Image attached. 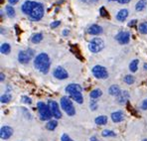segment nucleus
I'll use <instances>...</instances> for the list:
<instances>
[{"label":"nucleus","mask_w":147,"mask_h":141,"mask_svg":"<svg viewBox=\"0 0 147 141\" xmlns=\"http://www.w3.org/2000/svg\"><path fill=\"white\" fill-rule=\"evenodd\" d=\"M32 53H29L27 51H20L18 54V61L21 64H28L31 60Z\"/></svg>","instance_id":"nucleus-12"},{"label":"nucleus","mask_w":147,"mask_h":141,"mask_svg":"<svg viewBox=\"0 0 147 141\" xmlns=\"http://www.w3.org/2000/svg\"><path fill=\"white\" fill-rule=\"evenodd\" d=\"M42 40H43V34L42 33L34 34V35L32 36V38H31V42L34 43V44H38V43H40Z\"/></svg>","instance_id":"nucleus-23"},{"label":"nucleus","mask_w":147,"mask_h":141,"mask_svg":"<svg viewBox=\"0 0 147 141\" xmlns=\"http://www.w3.org/2000/svg\"><path fill=\"white\" fill-rule=\"evenodd\" d=\"M138 64H139V60L135 59V60L131 61V63L129 64V70H130V72L135 73L138 69Z\"/></svg>","instance_id":"nucleus-24"},{"label":"nucleus","mask_w":147,"mask_h":141,"mask_svg":"<svg viewBox=\"0 0 147 141\" xmlns=\"http://www.w3.org/2000/svg\"><path fill=\"white\" fill-rule=\"evenodd\" d=\"M143 141H147V139H144V140H143Z\"/></svg>","instance_id":"nucleus-46"},{"label":"nucleus","mask_w":147,"mask_h":141,"mask_svg":"<svg viewBox=\"0 0 147 141\" xmlns=\"http://www.w3.org/2000/svg\"><path fill=\"white\" fill-rule=\"evenodd\" d=\"M109 94L110 95H113V96H118V95L121 94V90H120V88L118 86L112 84V86L109 88Z\"/></svg>","instance_id":"nucleus-17"},{"label":"nucleus","mask_w":147,"mask_h":141,"mask_svg":"<svg viewBox=\"0 0 147 141\" xmlns=\"http://www.w3.org/2000/svg\"><path fill=\"white\" fill-rule=\"evenodd\" d=\"M131 0H118V2H119L120 4H126V3H129Z\"/></svg>","instance_id":"nucleus-39"},{"label":"nucleus","mask_w":147,"mask_h":141,"mask_svg":"<svg viewBox=\"0 0 147 141\" xmlns=\"http://www.w3.org/2000/svg\"><path fill=\"white\" fill-rule=\"evenodd\" d=\"M90 109H92V110H96V108H98V103H96V101H90Z\"/></svg>","instance_id":"nucleus-32"},{"label":"nucleus","mask_w":147,"mask_h":141,"mask_svg":"<svg viewBox=\"0 0 147 141\" xmlns=\"http://www.w3.org/2000/svg\"><path fill=\"white\" fill-rule=\"evenodd\" d=\"M83 90V88H82L80 84H70L67 86L66 88V92H68L69 94H71V92H82Z\"/></svg>","instance_id":"nucleus-15"},{"label":"nucleus","mask_w":147,"mask_h":141,"mask_svg":"<svg viewBox=\"0 0 147 141\" xmlns=\"http://www.w3.org/2000/svg\"><path fill=\"white\" fill-rule=\"evenodd\" d=\"M0 76H1V78H0V80H1V82H3V80L5 79V76H4V75H3V74H2V73L0 74Z\"/></svg>","instance_id":"nucleus-43"},{"label":"nucleus","mask_w":147,"mask_h":141,"mask_svg":"<svg viewBox=\"0 0 147 141\" xmlns=\"http://www.w3.org/2000/svg\"><path fill=\"white\" fill-rule=\"evenodd\" d=\"M101 135L103 136V137H114V136H116L115 132L112 131V130H103L102 132H101Z\"/></svg>","instance_id":"nucleus-29"},{"label":"nucleus","mask_w":147,"mask_h":141,"mask_svg":"<svg viewBox=\"0 0 147 141\" xmlns=\"http://www.w3.org/2000/svg\"><path fill=\"white\" fill-rule=\"evenodd\" d=\"M88 34L90 35H100L102 33V28L100 27L99 25H96V24H94L92 25L88 30Z\"/></svg>","instance_id":"nucleus-14"},{"label":"nucleus","mask_w":147,"mask_h":141,"mask_svg":"<svg viewBox=\"0 0 147 141\" xmlns=\"http://www.w3.org/2000/svg\"><path fill=\"white\" fill-rule=\"evenodd\" d=\"M127 17H128V10L127 9L119 10L117 14H116V19H117L118 21H124Z\"/></svg>","instance_id":"nucleus-19"},{"label":"nucleus","mask_w":147,"mask_h":141,"mask_svg":"<svg viewBox=\"0 0 147 141\" xmlns=\"http://www.w3.org/2000/svg\"><path fill=\"white\" fill-rule=\"evenodd\" d=\"M136 23H137V20H132L131 22L128 23V26H129V27H132V26H134Z\"/></svg>","instance_id":"nucleus-40"},{"label":"nucleus","mask_w":147,"mask_h":141,"mask_svg":"<svg viewBox=\"0 0 147 141\" xmlns=\"http://www.w3.org/2000/svg\"><path fill=\"white\" fill-rule=\"evenodd\" d=\"M44 13H45V9L43 4L40 3V2H35V6H34L33 10H32L29 17L32 21H39L43 18Z\"/></svg>","instance_id":"nucleus-3"},{"label":"nucleus","mask_w":147,"mask_h":141,"mask_svg":"<svg viewBox=\"0 0 147 141\" xmlns=\"http://www.w3.org/2000/svg\"><path fill=\"white\" fill-rule=\"evenodd\" d=\"M101 95H102V92H101L100 90H98V88L92 90V92H90V98H92V99L98 98V97H99V96H101Z\"/></svg>","instance_id":"nucleus-25"},{"label":"nucleus","mask_w":147,"mask_h":141,"mask_svg":"<svg viewBox=\"0 0 147 141\" xmlns=\"http://www.w3.org/2000/svg\"><path fill=\"white\" fill-rule=\"evenodd\" d=\"M70 96L71 98L74 99L76 103H78L79 105H82L84 101V97H83V94H82V92H71L70 94Z\"/></svg>","instance_id":"nucleus-16"},{"label":"nucleus","mask_w":147,"mask_h":141,"mask_svg":"<svg viewBox=\"0 0 147 141\" xmlns=\"http://www.w3.org/2000/svg\"><path fill=\"white\" fill-rule=\"evenodd\" d=\"M138 31H139V33L143 34V35H146L147 34V22L140 23L139 26H138Z\"/></svg>","instance_id":"nucleus-27"},{"label":"nucleus","mask_w":147,"mask_h":141,"mask_svg":"<svg viewBox=\"0 0 147 141\" xmlns=\"http://www.w3.org/2000/svg\"><path fill=\"white\" fill-rule=\"evenodd\" d=\"M115 39L120 45H125V44H127V43H129V40H130V34H129V32H127V31H121L116 35Z\"/></svg>","instance_id":"nucleus-8"},{"label":"nucleus","mask_w":147,"mask_h":141,"mask_svg":"<svg viewBox=\"0 0 147 141\" xmlns=\"http://www.w3.org/2000/svg\"><path fill=\"white\" fill-rule=\"evenodd\" d=\"M0 51H1L2 54H5V55H8L11 51V47L8 43H3L0 47Z\"/></svg>","instance_id":"nucleus-22"},{"label":"nucleus","mask_w":147,"mask_h":141,"mask_svg":"<svg viewBox=\"0 0 147 141\" xmlns=\"http://www.w3.org/2000/svg\"><path fill=\"white\" fill-rule=\"evenodd\" d=\"M58 126V122H57V120H49L48 121V123L46 124V128L48 129V130H54L56 128V127Z\"/></svg>","instance_id":"nucleus-28"},{"label":"nucleus","mask_w":147,"mask_h":141,"mask_svg":"<svg viewBox=\"0 0 147 141\" xmlns=\"http://www.w3.org/2000/svg\"><path fill=\"white\" fill-rule=\"evenodd\" d=\"M146 5H147V0H139L135 5L136 11H142V10H144Z\"/></svg>","instance_id":"nucleus-20"},{"label":"nucleus","mask_w":147,"mask_h":141,"mask_svg":"<svg viewBox=\"0 0 147 141\" xmlns=\"http://www.w3.org/2000/svg\"><path fill=\"white\" fill-rule=\"evenodd\" d=\"M141 107H142V109H147V98L145 99V101H143Z\"/></svg>","instance_id":"nucleus-37"},{"label":"nucleus","mask_w":147,"mask_h":141,"mask_svg":"<svg viewBox=\"0 0 147 141\" xmlns=\"http://www.w3.org/2000/svg\"><path fill=\"white\" fill-rule=\"evenodd\" d=\"M22 101H24L25 103H27V105H31V103H32V99L30 98V97H28V96H23Z\"/></svg>","instance_id":"nucleus-35"},{"label":"nucleus","mask_w":147,"mask_h":141,"mask_svg":"<svg viewBox=\"0 0 147 141\" xmlns=\"http://www.w3.org/2000/svg\"><path fill=\"white\" fill-rule=\"evenodd\" d=\"M11 98H12V96L10 94H4L1 95V98L0 99H1V103H8L11 101Z\"/></svg>","instance_id":"nucleus-30"},{"label":"nucleus","mask_w":147,"mask_h":141,"mask_svg":"<svg viewBox=\"0 0 147 141\" xmlns=\"http://www.w3.org/2000/svg\"><path fill=\"white\" fill-rule=\"evenodd\" d=\"M8 2H9L10 4H12V5H14V4L18 3L19 0H8Z\"/></svg>","instance_id":"nucleus-41"},{"label":"nucleus","mask_w":147,"mask_h":141,"mask_svg":"<svg viewBox=\"0 0 147 141\" xmlns=\"http://www.w3.org/2000/svg\"><path fill=\"white\" fill-rule=\"evenodd\" d=\"M94 122L98 125H105L107 123V116H105V115L98 116V117L94 119Z\"/></svg>","instance_id":"nucleus-21"},{"label":"nucleus","mask_w":147,"mask_h":141,"mask_svg":"<svg viewBox=\"0 0 147 141\" xmlns=\"http://www.w3.org/2000/svg\"><path fill=\"white\" fill-rule=\"evenodd\" d=\"M34 6H35V1H30V0H27L23 3L22 7H21V10L24 13L25 15H29L31 14L32 10H33Z\"/></svg>","instance_id":"nucleus-11"},{"label":"nucleus","mask_w":147,"mask_h":141,"mask_svg":"<svg viewBox=\"0 0 147 141\" xmlns=\"http://www.w3.org/2000/svg\"><path fill=\"white\" fill-rule=\"evenodd\" d=\"M123 81H124V82H126L127 84H132L133 82H135V79L133 76L131 75H127L124 77V79H123Z\"/></svg>","instance_id":"nucleus-31"},{"label":"nucleus","mask_w":147,"mask_h":141,"mask_svg":"<svg viewBox=\"0 0 147 141\" xmlns=\"http://www.w3.org/2000/svg\"><path fill=\"white\" fill-rule=\"evenodd\" d=\"M60 24H61V21H54V22L51 23L50 27H51L52 29H55V28H57L58 26H60Z\"/></svg>","instance_id":"nucleus-33"},{"label":"nucleus","mask_w":147,"mask_h":141,"mask_svg":"<svg viewBox=\"0 0 147 141\" xmlns=\"http://www.w3.org/2000/svg\"><path fill=\"white\" fill-rule=\"evenodd\" d=\"M105 48V42L101 38H94L88 44V50L92 53H98Z\"/></svg>","instance_id":"nucleus-5"},{"label":"nucleus","mask_w":147,"mask_h":141,"mask_svg":"<svg viewBox=\"0 0 147 141\" xmlns=\"http://www.w3.org/2000/svg\"><path fill=\"white\" fill-rule=\"evenodd\" d=\"M5 10H6V13H7L8 17H10V18L15 17V9H14V7H13V6L7 5L5 7Z\"/></svg>","instance_id":"nucleus-26"},{"label":"nucleus","mask_w":147,"mask_h":141,"mask_svg":"<svg viewBox=\"0 0 147 141\" xmlns=\"http://www.w3.org/2000/svg\"><path fill=\"white\" fill-rule=\"evenodd\" d=\"M90 141H99V140L98 139V138L96 137V136H92V137L90 139Z\"/></svg>","instance_id":"nucleus-42"},{"label":"nucleus","mask_w":147,"mask_h":141,"mask_svg":"<svg viewBox=\"0 0 147 141\" xmlns=\"http://www.w3.org/2000/svg\"><path fill=\"white\" fill-rule=\"evenodd\" d=\"M61 107L64 109V111L68 114L69 116H74L76 114V109L73 105V103L70 97L63 96L61 98Z\"/></svg>","instance_id":"nucleus-4"},{"label":"nucleus","mask_w":147,"mask_h":141,"mask_svg":"<svg viewBox=\"0 0 147 141\" xmlns=\"http://www.w3.org/2000/svg\"><path fill=\"white\" fill-rule=\"evenodd\" d=\"M109 1H114V0H109ZM115 1H118V0H115Z\"/></svg>","instance_id":"nucleus-45"},{"label":"nucleus","mask_w":147,"mask_h":141,"mask_svg":"<svg viewBox=\"0 0 147 141\" xmlns=\"http://www.w3.org/2000/svg\"><path fill=\"white\" fill-rule=\"evenodd\" d=\"M61 141H73V140L71 139V137L68 134H63L61 137Z\"/></svg>","instance_id":"nucleus-34"},{"label":"nucleus","mask_w":147,"mask_h":141,"mask_svg":"<svg viewBox=\"0 0 147 141\" xmlns=\"http://www.w3.org/2000/svg\"><path fill=\"white\" fill-rule=\"evenodd\" d=\"M82 1L86 2V3H96V2H98V0H82Z\"/></svg>","instance_id":"nucleus-38"},{"label":"nucleus","mask_w":147,"mask_h":141,"mask_svg":"<svg viewBox=\"0 0 147 141\" xmlns=\"http://www.w3.org/2000/svg\"><path fill=\"white\" fill-rule=\"evenodd\" d=\"M51 61L46 53H40L34 60V67L43 74H47L50 70Z\"/></svg>","instance_id":"nucleus-1"},{"label":"nucleus","mask_w":147,"mask_h":141,"mask_svg":"<svg viewBox=\"0 0 147 141\" xmlns=\"http://www.w3.org/2000/svg\"><path fill=\"white\" fill-rule=\"evenodd\" d=\"M12 134H13V129L10 126L5 125V126H2L1 129H0V137H1V139L4 140L9 139L12 136Z\"/></svg>","instance_id":"nucleus-10"},{"label":"nucleus","mask_w":147,"mask_h":141,"mask_svg":"<svg viewBox=\"0 0 147 141\" xmlns=\"http://www.w3.org/2000/svg\"><path fill=\"white\" fill-rule=\"evenodd\" d=\"M128 98H129L128 92H127V90H123V92H121V94L117 96V101H118V103H120V105H123L125 101H128Z\"/></svg>","instance_id":"nucleus-18"},{"label":"nucleus","mask_w":147,"mask_h":141,"mask_svg":"<svg viewBox=\"0 0 147 141\" xmlns=\"http://www.w3.org/2000/svg\"><path fill=\"white\" fill-rule=\"evenodd\" d=\"M63 34H64L65 36L68 35V34H69V31H68V30H64V32H63Z\"/></svg>","instance_id":"nucleus-44"},{"label":"nucleus","mask_w":147,"mask_h":141,"mask_svg":"<svg viewBox=\"0 0 147 141\" xmlns=\"http://www.w3.org/2000/svg\"><path fill=\"white\" fill-rule=\"evenodd\" d=\"M111 119L113 122L118 123V122H121V121L124 119V113L120 110L118 111H114L111 113Z\"/></svg>","instance_id":"nucleus-13"},{"label":"nucleus","mask_w":147,"mask_h":141,"mask_svg":"<svg viewBox=\"0 0 147 141\" xmlns=\"http://www.w3.org/2000/svg\"><path fill=\"white\" fill-rule=\"evenodd\" d=\"M99 12H100V15L101 16H103V17H105L107 16V12H105V7H101L100 9H99Z\"/></svg>","instance_id":"nucleus-36"},{"label":"nucleus","mask_w":147,"mask_h":141,"mask_svg":"<svg viewBox=\"0 0 147 141\" xmlns=\"http://www.w3.org/2000/svg\"><path fill=\"white\" fill-rule=\"evenodd\" d=\"M37 107H38V111H39V114H40V118L41 120H50L52 117V112H51V109H50L49 105L44 103L43 101H39L37 103Z\"/></svg>","instance_id":"nucleus-2"},{"label":"nucleus","mask_w":147,"mask_h":141,"mask_svg":"<svg viewBox=\"0 0 147 141\" xmlns=\"http://www.w3.org/2000/svg\"><path fill=\"white\" fill-rule=\"evenodd\" d=\"M48 105H49L50 109H51V112H52V114H53L54 117L56 119H60L62 117V112H61V110H60L59 105H58L55 101L50 99L48 101Z\"/></svg>","instance_id":"nucleus-7"},{"label":"nucleus","mask_w":147,"mask_h":141,"mask_svg":"<svg viewBox=\"0 0 147 141\" xmlns=\"http://www.w3.org/2000/svg\"><path fill=\"white\" fill-rule=\"evenodd\" d=\"M92 75H94L96 79L105 80L109 78V72H107V70L105 67L99 66V65L94 66V68L92 69Z\"/></svg>","instance_id":"nucleus-6"},{"label":"nucleus","mask_w":147,"mask_h":141,"mask_svg":"<svg viewBox=\"0 0 147 141\" xmlns=\"http://www.w3.org/2000/svg\"><path fill=\"white\" fill-rule=\"evenodd\" d=\"M53 75H54V77L58 80H66L69 78L68 72L65 70L64 68H62V67H58V68H56L53 72Z\"/></svg>","instance_id":"nucleus-9"}]
</instances>
